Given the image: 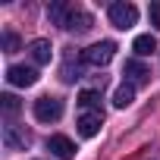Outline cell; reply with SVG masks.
Segmentation results:
<instances>
[{
    "mask_svg": "<svg viewBox=\"0 0 160 160\" xmlns=\"http://www.w3.org/2000/svg\"><path fill=\"white\" fill-rule=\"evenodd\" d=\"M148 66L141 63V60H129L126 63V78H129V85H144L148 82Z\"/></svg>",
    "mask_w": 160,
    "mask_h": 160,
    "instance_id": "obj_10",
    "label": "cell"
},
{
    "mask_svg": "<svg viewBox=\"0 0 160 160\" xmlns=\"http://www.w3.org/2000/svg\"><path fill=\"white\" fill-rule=\"evenodd\" d=\"M104 126V113L101 110H82V116H78V132H82L85 138H94Z\"/></svg>",
    "mask_w": 160,
    "mask_h": 160,
    "instance_id": "obj_5",
    "label": "cell"
},
{
    "mask_svg": "<svg viewBox=\"0 0 160 160\" xmlns=\"http://www.w3.org/2000/svg\"><path fill=\"white\" fill-rule=\"evenodd\" d=\"M132 50H135L138 57H151V53L157 50V38H154V35H138L135 44H132Z\"/></svg>",
    "mask_w": 160,
    "mask_h": 160,
    "instance_id": "obj_12",
    "label": "cell"
},
{
    "mask_svg": "<svg viewBox=\"0 0 160 160\" xmlns=\"http://www.w3.org/2000/svg\"><path fill=\"white\" fill-rule=\"evenodd\" d=\"M0 107H3V113H7V116H16L22 104H19V98H16V94H3V98H0Z\"/></svg>",
    "mask_w": 160,
    "mask_h": 160,
    "instance_id": "obj_15",
    "label": "cell"
},
{
    "mask_svg": "<svg viewBox=\"0 0 160 160\" xmlns=\"http://www.w3.org/2000/svg\"><path fill=\"white\" fill-rule=\"evenodd\" d=\"M148 16H151V25L160 28V3H151V7H148Z\"/></svg>",
    "mask_w": 160,
    "mask_h": 160,
    "instance_id": "obj_17",
    "label": "cell"
},
{
    "mask_svg": "<svg viewBox=\"0 0 160 160\" xmlns=\"http://www.w3.org/2000/svg\"><path fill=\"white\" fill-rule=\"evenodd\" d=\"M91 25H94L91 13H85V10H69V19H66L63 28H69V32H88Z\"/></svg>",
    "mask_w": 160,
    "mask_h": 160,
    "instance_id": "obj_9",
    "label": "cell"
},
{
    "mask_svg": "<svg viewBox=\"0 0 160 160\" xmlns=\"http://www.w3.org/2000/svg\"><path fill=\"white\" fill-rule=\"evenodd\" d=\"M60 116H63V101H60V98L44 94V98L35 101V119H38V122H57Z\"/></svg>",
    "mask_w": 160,
    "mask_h": 160,
    "instance_id": "obj_3",
    "label": "cell"
},
{
    "mask_svg": "<svg viewBox=\"0 0 160 160\" xmlns=\"http://www.w3.org/2000/svg\"><path fill=\"white\" fill-rule=\"evenodd\" d=\"M7 82L16 85V88H32V85L38 82V72H35L32 66H10V69H7Z\"/></svg>",
    "mask_w": 160,
    "mask_h": 160,
    "instance_id": "obj_4",
    "label": "cell"
},
{
    "mask_svg": "<svg viewBox=\"0 0 160 160\" xmlns=\"http://www.w3.org/2000/svg\"><path fill=\"white\" fill-rule=\"evenodd\" d=\"M113 53H116V44L113 41H101V44H91V47L82 50V63H88V66H107L113 60Z\"/></svg>",
    "mask_w": 160,
    "mask_h": 160,
    "instance_id": "obj_2",
    "label": "cell"
},
{
    "mask_svg": "<svg viewBox=\"0 0 160 160\" xmlns=\"http://www.w3.org/2000/svg\"><path fill=\"white\" fill-rule=\"evenodd\" d=\"M69 10H72L69 3L57 0V3H50V7H47V16H50V22H53V25H60V28H63V25H66V19H69Z\"/></svg>",
    "mask_w": 160,
    "mask_h": 160,
    "instance_id": "obj_11",
    "label": "cell"
},
{
    "mask_svg": "<svg viewBox=\"0 0 160 160\" xmlns=\"http://www.w3.org/2000/svg\"><path fill=\"white\" fill-rule=\"evenodd\" d=\"M28 53H32V60H35V63H41V66L53 60V47H50V41H47V38H35V41L28 44Z\"/></svg>",
    "mask_w": 160,
    "mask_h": 160,
    "instance_id": "obj_7",
    "label": "cell"
},
{
    "mask_svg": "<svg viewBox=\"0 0 160 160\" xmlns=\"http://www.w3.org/2000/svg\"><path fill=\"white\" fill-rule=\"evenodd\" d=\"M78 104H82V110H101V94L85 88L82 94H78Z\"/></svg>",
    "mask_w": 160,
    "mask_h": 160,
    "instance_id": "obj_14",
    "label": "cell"
},
{
    "mask_svg": "<svg viewBox=\"0 0 160 160\" xmlns=\"http://www.w3.org/2000/svg\"><path fill=\"white\" fill-rule=\"evenodd\" d=\"M28 141H32V138H28L25 132H19L16 126H3V144H7L10 151H25Z\"/></svg>",
    "mask_w": 160,
    "mask_h": 160,
    "instance_id": "obj_8",
    "label": "cell"
},
{
    "mask_svg": "<svg viewBox=\"0 0 160 160\" xmlns=\"http://www.w3.org/2000/svg\"><path fill=\"white\" fill-rule=\"evenodd\" d=\"M132 101H135V85H129V82H126V85H119V88H116V94H113V104L122 110V107H129Z\"/></svg>",
    "mask_w": 160,
    "mask_h": 160,
    "instance_id": "obj_13",
    "label": "cell"
},
{
    "mask_svg": "<svg viewBox=\"0 0 160 160\" xmlns=\"http://www.w3.org/2000/svg\"><path fill=\"white\" fill-rule=\"evenodd\" d=\"M47 151H50L53 157H60V160H72V157H75V144H72V138H66V135H50V138H47Z\"/></svg>",
    "mask_w": 160,
    "mask_h": 160,
    "instance_id": "obj_6",
    "label": "cell"
},
{
    "mask_svg": "<svg viewBox=\"0 0 160 160\" xmlns=\"http://www.w3.org/2000/svg\"><path fill=\"white\" fill-rule=\"evenodd\" d=\"M3 47H7V53H16L19 50V35L16 32H7L3 35Z\"/></svg>",
    "mask_w": 160,
    "mask_h": 160,
    "instance_id": "obj_16",
    "label": "cell"
},
{
    "mask_svg": "<svg viewBox=\"0 0 160 160\" xmlns=\"http://www.w3.org/2000/svg\"><path fill=\"white\" fill-rule=\"evenodd\" d=\"M107 16H110V25H116V28H132L135 22H138V10H135V3H110V10H107Z\"/></svg>",
    "mask_w": 160,
    "mask_h": 160,
    "instance_id": "obj_1",
    "label": "cell"
}]
</instances>
